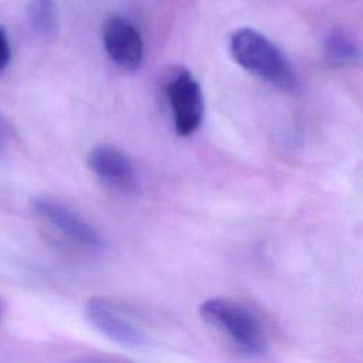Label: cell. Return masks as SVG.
<instances>
[{"label":"cell","mask_w":363,"mask_h":363,"mask_svg":"<svg viewBox=\"0 0 363 363\" xmlns=\"http://www.w3.org/2000/svg\"><path fill=\"white\" fill-rule=\"evenodd\" d=\"M230 52L235 62L265 82L285 91L298 88V75L285 54L264 34L240 28L230 37Z\"/></svg>","instance_id":"cell-1"},{"label":"cell","mask_w":363,"mask_h":363,"mask_svg":"<svg viewBox=\"0 0 363 363\" xmlns=\"http://www.w3.org/2000/svg\"><path fill=\"white\" fill-rule=\"evenodd\" d=\"M199 313L204 322L224 333L244 353L261 356L267 352L265 329L245 305L228 298H210L199 306Z\"/></svg>","instance_id":"cell-2"},{"label":"cell","mask_w":363,"mask_h":363,"mask_svg":"<svg viewBox=\"0 0 363 363\" xmlns=\"http://www.w3.org/2000/svg\"><path fill=\"white\" fill-rule=\"evenodd\" d=\"M163 89L172 108L176 133H194L204 116V96L199 81L186 67H173L164 77Z\"/></svg>","instance_id":"cell-3"},{"label":"cell","mask_w":363,"mask_h":363,"mask_svg":"<svg viewBox=\"0 0 363 363\" xmlns=\"http://www.w3.org/2000/svg\"><path fill=\"white\" fill-rule=\"evenodd\" d=\"M31 207L40 218L72 242L92 252L105 250L106 242L99 231L65 203L54 197L38 196L31 201Z\"/></svg>","instance_id":"cell-4"},{"label":"cell","mask_w":363,"mask_h":363,"mask_svg":"<svg viewBox=\"0 0 363 363\" xmlns=\"http://www.w3.org/2000/svg\"><path fill=\"white\" fill-rule=\"evenodd\" d=\"M86 164L111 190L123 196H135L140 191L136 167L119 147L108 143L94 146L86 156Z\"/></svg>","instance_id":"cell-5"},{"label":"cell","mask_w":363,"mask_h":363,"mask_svg":"<svg viewBox=\"0 0 363 363\" xmlns=\"http://www.w3.org/2000/svg\"><path fill=\"white\" fill-rule=\"evenodd\" d=\"M85 316L99 333L123 349L138 350L147 345L146 333L104 296L88 299Z\"/></svg>","instance_id":"cell-6"},{"label":"cell","mask_w":363,"mask_h":363,"mask_svg":"<svg viewBox=\"0 0 363 363\" xmlns=\"http://www.w3.org/2000/svg\"><path fill=\"white\" fill-rule=\"evenodd\" d=\"M102 43L108 57L125 71H136L143 61V40L139 30L122 16H111L102 27Z\"/></svg>","instance_id":"cell-7"},{"label":"cell","mask_w":363,"mask_h":363,"mask_svg":"<svg viewBox=\"0 0 363 363\" xmlns=\"http://www.w3.org/2000/svg\"><path fill=\"white\" fill-rule=\"evenodd\" d=\"M28 26L38 38H51L58 27V13L54 0H30Z\"/></svg>","instance_id":"cell-8"},{"label":"cell","mask_w":363,"mask_h":363,"mask_svg":"<svg viewBox=\"0 0 363 363\" xmlns=\"http://www.w3.org/2000/svg\"><path fill=\"white\" fill-rule=\"evenodd\" d=\"M325 57L332 65H352L359 61L360 50L359 45L343 31H332L325 38L323 44Z\"/></svg>","instance_id":"cell-9"},{"label":"cell","mask_w":363,"mask_h":363,"mask_svg":"<svg viewBox=\"0 0 363 363\" xmlns=\"http://www.w3.org/2000/svg\"><path fill=\"white\" fill-rule=\"evenodd\" d=\"M10 58H11V50H10L9 38L4 28L0 27V72H3L7 68Z\"/></svg>","instance_id":"cell-10"},{"label":"cell","mask_w":363,"mask_h":363,"mask_svg":"<svg viewBox=\"0 0 363 363\" xmlns=\"http://www.w3.org/2000/svg\"><path fill=\"white\" fill-rule=\"evenodd\" d=\"M7 140H9V130H7V123L6 119L3 118V115L0 113V155L6 150L7 146Z\"/></svg>","instance_id":"cell-11"}]
</instances>
